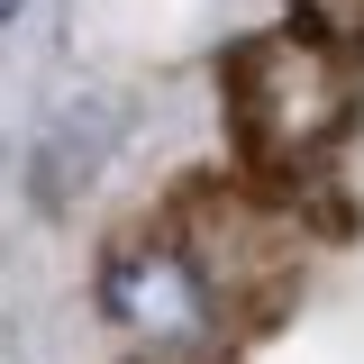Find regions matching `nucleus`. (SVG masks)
Returning <instances> with one entry per match:
<instances>
[{"label":"nucleus","instance_id":"f03ea898","mask_svg":"<svg viewBox=\"0 0 364 364\" xmlns=\"http://www.w3.org/2000/svg\"><path fill=\"white\" fill-rule=\"evenodd\" d=\"M191 273L210 282V301L228 310V328H255L291 301V282H301V255H310V228L291 219V200L273 191V182H191L173 200V219H164Z\"/></svg>","mask_w":364,"mask_h":364},{"label":"nucleus","instance_id":"20e7f679","mask_svg":"<svg viewBox=\"0 0 364 364\" xmlns=\"http://www.w3.org/2000/svg\"><path fill=\"white\" fill-rule=\"evenodd\" d=\"M291 18H301V28H318L328 46L364 55V0H291Z\"/></svg>","mask_w":364,"mask_h":364},{"label":"nucleus","instance_id":"7ed1b4c3","mask_svg":"<svg viewBox=\"0 0 364 364\" xmlns=\"http://www.w3.org/2000/svg\"><path fill=\"white\" fill-rule=\"evenodd\" d=\"M100 318L119 328L128 364H228V310L210 301V282L191 273L173 237H119L100 255Z\"/></svg>","mask_w":364,"mask_h":364},{"label":"nucleus","instance_id":"f257e3e1","mask_svg":"<svg viewBox=\"0 0 364 364\" xmlns=\"http://www.w3.org/2000/svg\"><path fill=\"white\" fill-rule=\"evenodd\" d=\"M219 91H228V136H237L246 182L291 191V182L328 173L337 146L355 136V119H364V55L328 46L301 18H282V28H255L246 46H228Z\"/></svg>","mask_w":364,"mask_h":364},{"label":"nucleus","instance_id":"39448f33","mask_svg":"<svg viewBox=\"0 0 364 364\" xmlns=\"http://www.w3.org/2000/svg\"><path fill=\"white\" fill-rule=\"evenodd\" d=\"M18 9H28V0H0V28H9V18H18Z\"/></svg>","mask_w":364,"mask_h":364}]
</instances>
